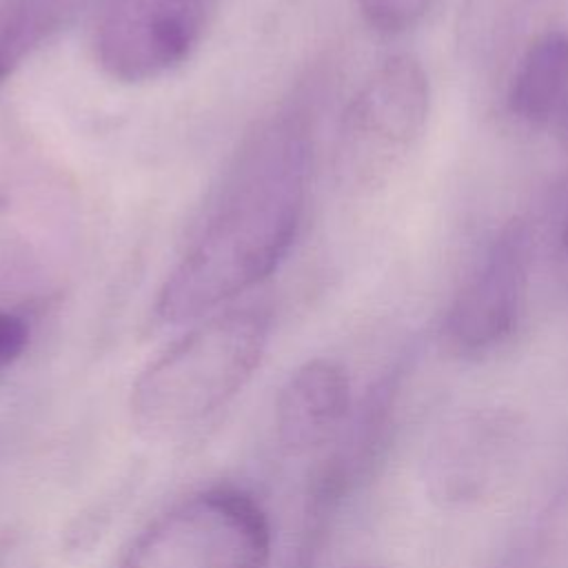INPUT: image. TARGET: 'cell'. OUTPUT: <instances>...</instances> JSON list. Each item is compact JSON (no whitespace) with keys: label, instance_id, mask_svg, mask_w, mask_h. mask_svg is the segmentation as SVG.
Instances as JSON below:
<instances>
[{"label":"cell","instance_id":"15","mask_svg":"<svg viewBox=\"0 0 568 568\" xmlns=\"http://www.w3.org/2000/svg\"><path fill=\"white\" fill-rule=\"evenodd\" d=\"M564 246L568 248V220H566V226H564Z\"/></svg>","mask_w":568,"mask_h":568},{"label":"cell","instance_id":"13","mask_svg":"<svg viewBox=\"0 0 568 568\" xmlns=\"http://www.w3.org/2000/svg\"><path fill=\"white\" fill-rule=\"evenodd\" d=\"M29 324L24 317L0 311V373L11 368L29 346Z\"/></svg>","mask_w":568,"mask_h":568},{"label":"cell","instance_id":"7","mask_svg":"<svg viewBox=\"0 0 568 568\" xmlns=\"http://www.w3.org/2000/svg\"><path fill=\"white\" fill-rule=\"evenodd\" d=\"M530 271V231L521 220L504 224L490 240L442 322L444 348L481 362L506 346L524 315Z\"/></svg>","mask_w":568,"mask_h":568},{"label":"cell","instance_id":"3","mask_svg":"<svg viewBox=\"0 0 568 568\" xmlns=\"http://www.w3.org/2000/svg\"><path fill=\"white\" fill-rule=\"evenodd\" d=\"M273 530L262 504L235 486H209L169 506L118 568H268Z\"/></svg>","mask_w":568,"mask_h":568},{"label":"cell","instance_id":"16","mask_svg":"<svg viewBox=\"0 0 568 568\" xmlns=\"http://www.w3.org/2000/svg\"><path fill=\"white\" fill-rule=\"evenodd\" d=\"M2 209H4V197H2V193H0V213H2Z\"/></svg>","mask_w":568,"mask_h":568},{"label":"cell","instance_id":"11","mask_svg":"<svg viewBox=\"0 0 568 568\" xmlns=\"http://www.w3.org/2000/svg\"><path fill=\"white\" fill-rule=\"evenodd\" d=\"M532 0H466L459 13V42L473 53L490 51L508 36Z\"/></svg>","mask_w":568,"mask_h":568},{"label":"cell","instance_id":"4","mask_svg":"<svg viewBox=\"0 0 568 568\" xmlns=\"http://www.w3.org/2000/svg\"><path fill=\"white\" fill-rule=\"evenodd\" d=\"M430 111V84L413 55L384 60L344 111L335 175L348 191L377 186L422 135Z\"/></svg>","mask_w":568,"mask_h":568},{"label":"cell","instance_id":"14","mask_svg":"<svg viewBox=\"0 0 568 568\" xmlns=\"http://www.w3.org/2000/svg\"><path fill=\"white\" fill-rule=\"evenodd\" d=\"M555 120H557V131H559V138L564 142V146L568 149V93L564 98V102L559 104L557 113H555Z\"/></svg>","mask_w":568,"mask_h":568},{"label":"cell","instance_id":"9","mask_svg":"<svg viewBox=\"0 0 568 568\" xmlns=\"http://www.w3.org/2000/svg\"><path fill=\"white\" fill-rule=\"evenodd\" d=\"M568 93V33L548 29L524 51L508 91L510 111L528 124L555 118Z\"/></svg>","mask_w":568,"mask_h":568},{"label":"cell","instance_id":"8","mask_svg":"<svg viewBox=\"0 0 568 568\" xmlns=\"http://www.w3.org/2000/svg\"><path fill=\"white\" fill-rule=\"evenodd\" d=\"M353 408L346 368L331 357L300 364L275 399V435L288 455H308L337 437Z\"/></svg>","mask_w":568,"mask_h":568},{"label":"cell","instance_id":"10","mask_svg":"<svg viewBox=\"0 0 568 568\" xmlns=\"http://www.w3.org/2000/svg\"><path fill=\"white\" fill-rule=\"evenodd\" d=\"M75 0H0V84L69 18Z\"/></svg>","mask_w":568,"mask_h":568},{"label":"cell","instance_id":"1","mask_svg":"<svg viewBox=\"0 0 568 568\" xmlns=\"http://www.w3.org/2000/svg\"><path fill=\"white\" fill-rule=\"evenodd\" d=\"M311 160L302 109H282L248 135L195 240L158 291L162 322L209 317L282 264L302 226Z\"/></svg>","mask_w":568,"mask_h":568},{"label":"cell","instance_id":"2","mask_svg":"<svg viewBox=\"0 0 568 568\" xmlns=\"http://www.w3.org/2000/svg\"><path fill=\"white\" fill-rule=\"evenodd\" d=\"M268 315L231 308L209 315L135 377L129 413L146 439H180L226 408L262 364Z\"/></svg>","mask_w":568,"mask_h":568},{"label":"cell","instance_id":"12","mask_svg":"<svg viewBox=\"0 0 568 568\" xmlns=\"http://www.w3.org/2000/svg\"><path fill=\"white\" fill-rule=\"evenodd\" d=\"M435 0H357L362 18L382 33H402L415 27Z\"/></svg>","mask_w":568,"mask_h":568},{"label":"cell","instance_id":"6","mask_svg":"<svg viewBox=\"0 0 568 568\" xmlns=\"http://www.w3.org/2000/svg\"><path fill=\"white\" fill-rule=\"evenodd\" d=\"M521 453L524 424L517 413L468 408L446 419L424 450V488L444 508L477 506L513 479Z\"/></svg>","mask_w":568,"mask_h":568},{"label":"cell","instance_id":"5","mask_svg":"<svg viewBox=\"0 0 568 568\" xmlns=\"http://www.w3.org/2000/svg\"><path fill=\"white\" fill-rule=\"evenodd\" d=\"M217 0H98L91 47L115 82L144 84L180 69L204 42Z\"/></svg>","mask_w":568,"mask_h":568}]
</instances>
